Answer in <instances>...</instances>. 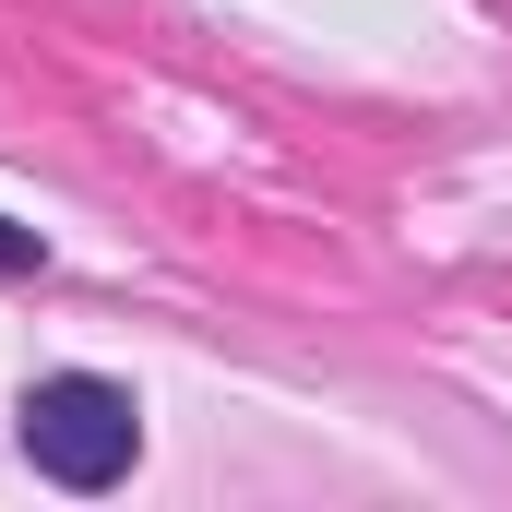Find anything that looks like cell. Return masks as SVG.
<instances>
[{"label":"cell","mask_w":512,"mask_h":512,"mask_svg":"<svg viewBox=\"0 0 512 512\" xmlns=\"http://www.w3.org/2000/svg\"><path fill=\"white\" fill-rule=\"evenodd\" d=\"M24 262H36V227H12V215H0V274H24Z\"/></svg>","instance_id":"cell-2"},{"label":"cell","mask_w":512,"mask_h":512,"mask_svg":"<svg viewBox=\"0 0 512 512\" xmlns=\"http://www.w3.org/2000/svg\"><path fill=\"white\" fill-rule=\"evenodd\" d=\"M24 453H36V477H60V489H120L131 453H143V417H131L120 382L60 370V382L24 393Z\"/></svg>","instance_id":"cell-1"}]
</instances>
